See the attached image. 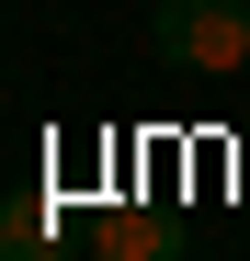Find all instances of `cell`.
I'll return each mask as SVG.
<instances>
[{
    "mask_svg": "<svg viewBox=\"0 0 250 261\" xmlns=\"http://www.w3.org/2000/svg\"><path fill=\"white\" fill-rule=\"evenodd\" d=\"M148 46H159V68L250 80V0H159V12H148Z\"/></svg>",
    "mask_w": 250,
    "mask_h": 261,
    "instance_id": "cell-1",
    "label": "cell"
}]
</instances>
